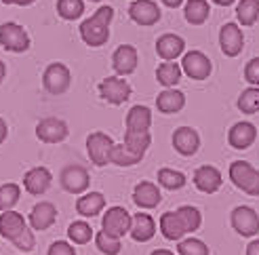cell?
I'll return each mask as SVG.
<instances>
[{"instance_id":"f1b7e54d","label":"cell","mask_w":259,"mask_h":255,"mask_svg":"<svg viewBox=\"0 0 259 255\" xmlns=\"http://www.w3.org/2000/svg\"><path fill=\"white\" fill-rule=\"evenodd\" d=\"M209 13H211V9H209V3H206V0H188L184 15H186L188 23L202 25L206 19H209Z\"/></svg>"},{"instance_id":"cb8c5ba5","label":"cell","mask_w":259,"mask_h":255,"mask_svg":"<svg viewBox=\"0 0 259 255\" xmlns=\"http://www.w3.org/2000/svg\"><path fill=\"white\" fill-rule=\"evenodd\" d=\"M103 209H106V196L101 192H84L76 200V211L82 218H97Z\"/></svg>"},{"instance_id":"7c38bea8","label":"cell","mask_w":259,"mask_h":255,"mask_svg":"<svg viewBox=\"0 0 259 255\" xmlns=\"http://www.w3.org/2000/svg\"><path fill=\"white\" fill-rule=\"evenodd\" d=\"M55 222H57V207L49 200H40L38 205H34L28 218V224L32 230H40V232L49 230Z\"/></svg>"},{"instance_id":"9a60e30c","label":"cell","mask_w":259,"mask_h":255,"mask_svg":"<svg viewBox=\"0 0 259 255\" xmlns=\"http://www.w3.org/2000/svg\"><path fill=\"white\" fill-rule=\"evenodd\" d=\"M137 49L133 45H120L112 55V68L118 76H128L137 70Z\"/></svg>"},{"instance_id":"603a6c76","label":"cell","mask_w":259,"mask_h":255,"mask_svg":"<svg viewBox=\"0 0 259 255\" xmlns=\"http://www.w3.org/2000/svg\"><path fill=\"white\" fill-rule=\"evenodd\" d=\"M186 49L184 38L177 36V34H164L156 40V53L158 57H162L164 61H173L177 59Z\"/></svg>"},{"instance_id":"7bdbcfd3","label":"cell","mask_w":259,"mask_h":255,"mask_svg":"<svg viewBox=\"0 0 259 255\" xmlns=\"http://www.w3.org/2000/svg\"><path fill=\"white\" fill-rule=\"evenodd\" d=\"M47 255H76V249L68 243V240H55V243L49 247Z\"/></svg>"},{"instance_id":"277c9868","label":"cell","mask_w":259,"mask_h":255,"mask_svg":"<svg viewBox=\"0 0 259 255\" xmlns=\"http://www.w3.org/2000/svg\"><path fill=\"white\" fill-rule=\"evenodd\" d=\"M72 84V72L66 63L53 61L49 63L45 74H42V87L51 95H63Z\"/></svg>"},{"instance_id":"60d3db41","label":"cell","mask_w":259,"mask_h":255,"mask_svg":"<svg viewBox=\"0 0 259 255\" xmlns=\"http://www.w3.org/2000/svg\"><path fill=\"white\" fill-rule=\"evenodd\" d=\"M13 245H15V249H19V251H23V253H28V251H32L34 249V245H36V236H34V230L30 226H25L23 228V232L13 240Z\"/></svg>"},{"instance_id":"ab89813d","label":"cell","mask_w":259,"mask_h":255,"mask_svg":"<svg viewBox=\"0 0 259 255\" xmlns=\"http://www.w3.org/2000/svg\"><path fill=\"white\" fill-rule=\"evenodd\" d=\"M177 253L179 255H209V247L200 238H184V240H179Z\"/></svg>"},{"instance_id":"30bf717a","label":"cell","mask_w":259,"mask_h":255,"mask_svg":"<svg viewBox=\"0 0 259 255\" xmlns=\"http://www.w3.org/2000/svg\"><path fill=\"white\" fill-rule=\"evenodd\" d=\"M211 70H213L211 61L202 51H190V53H186L184 59H181V72H186L194 80L209 78Z\"/></svg>"},{"instance_id":"b9f144b4","label":"cell","mask_w":259,"mask_h":255,"mask_svg":"<svg viewBox=\"0 0 259 255\" xmlns=\"http://www.w3.org/2000/svg\"><path fill=\"white\" fill-rule=\"evenodd\" d=\"M244 80L251 87H259V57H255L247 63V68H244Z\"/></svg>"},{"instance_id":"836d02e7","label":"cell","mask_w":259,"mask_h":255,"mask_svg":"<svg viewBox=\"0 0 259 255\" xmlns=\"http://www.w3.org/2000/svg\"><path fill=\"white\" fill-rule=\"evenodd\" d=\"M84 3L82 0H57V15L66 21H74L82 17Z\"/></svg>"},{"instance_id":"ac0fdd59","label":"cell","mask_w":259,"mask_h":255,"mask_svg":"<svg viewBox=\"0 0 259 255\" xmlns=\"http://www.w3.org/2000/svg\"><path fill=\"white\" fill-rule=\"evenodd\" d=\"M173 148L181 156H194L200 148V137L192 126H179L173 133Z\"/></svg>"},{"instance_id":"3957f363","label":"cell","mask_w":259,"mask_h":255,"mask_svg":"<svg viewBox=\"0 0 259 255\" xmlns=\"http://www.w3.org/2000/svg\"><path fill=\"white\" fill-rule=\"evenodd\" d=\"M230 180L236 188H240L242 192H247L249 196H259V171L251 167L249 162L236 160L230 164Z\"/></svg>"},{"instance_id":"d590c367","label":"cell","mask_w":259,"mask_h":255,"mask_svg":"<svg viewBox=\"0 0 259 255\" xmlns=\"http://www.w3.org/2000/svg\"><path fill=\"white\" fill-rule=\"evenodd\" d=\"M95 247H97L103 255H118L120 249H122L120 238H116V236H112V234H108V232H103V230H99V232L95 234Z\"/></svg>"},{"instance_id":"d6a6232c","label":"cell","mask_w":259,"mask_h":255,"mask_svg":"<svg viewBox=\"0 0 259 255\" xmlns=\"http://www.w3.org/2000/svg\"><path fill=\"white\" fill-rule=\"evenodd\" d=\"M21 198V186L19 184H3L0 186V211H11Z\"/></svg>"},{"instance_id":"681fc988","label":"cell","mask_w":259,"mask_h":255,"mask_svg":"<svg viewBox=\"0 0 259 255\" xmlns=\"http://www.w3.org/2000/svg\"><path fill=\"white\" fill-rule=\"evenodd\" d=\"M152 255H175V253L169 249H156V251H152Z\"/></svg>"},{"instance_id":"6da1fadb","label":"cell","mask_w":259,"mask_h":255,"mask_svg":"<svg viewBox=\"0 0 259 255\" xmlns=\"http://www.w3.org/2000/svg\"><path fill=\"white\" fill-rule=\"evenodd\" d=\"M114 19L112 7H99L89 19L80 23V38L89 47H103L110 38V23Z\"/></svg>"},{"instance_id":"f6af8a7d","label":"cell","mask_w":259,"mask_h":255,"mask_svg":"<svg viewBox=\"0 0 259 255\" xmlns=\"http://www.w3.org/2000/svg\"><path fill=\"white\" fill-rule=\"evenodd\" d=\"M3 5H17V7H30L34 5L36 0H0Z\"/></svg>"},{"instance_id":"2e32d148","label":"cell","mask_w":259,"mask_h":255,"mask_svg":"<svg viewBox=\"0 0 259 255\" xmlns=\"http://www.w3.org/2000/svg\"><path fill=\"white\" fill-rule=\"evenodd\" d=\"M244 45V36L242 30L236 23H226L222 30H219V47H222L224 55L228 57H236Z\"/></svg>"},{"instance_id":"52a82bcc","label":"cell","mask_w":259,"mask_h":255,"mask_svg":"<svg viewBox=\"0 0 259 255\" xmlns=\"http://www.w3.org/2000/svg\"><path fill=\"white\" fill-rule=\"evenodd\" d=\"M101 230L116 238H122L131 230V213L124 207H110L101 218Z\"/></svg>"},{"instance_id":"4fadbf2b","label":"cell","mask_w":259,"mask_h":255,"mask_svg":"<svg viewBox=\"0 0 259 255\" xmlns=\"http://www.w3.org/2000/svg\"><path fill=\"white\" fill-rule=\"evenodd\" d=\"M51 182H53V175L47 167H34L23 175V190L32 196H42L51 188Z\"/></svg>"},{"instance_id":"d6986e66","label":"cell","mask_w":259,"mask_h":255,"mask_svg":"<svg viewBox=\"0 0 259 255\" xmlns=\"http://www.w3.org/2000/svg\"><path fill=\"white\" fill-rule=\"evenodd\" d=\"M128 234L137 243H148L156 234V222L152 220L150 213H135L131 215V230H128Z\"/></svg>"},{"instance_id":"8d00e7d4","label":"cell","mask_w":259,"mask_h":255,"mask_svg":"<svg viewBox=\"0 0 259 255\" xmlns=\"http://www.w3.org/2000/svg\"><path fill=\"white\" fill-rule=\"evenodd\" d=\"M68 238L74 245H87L91 238H93V228H91L87 222H74L68 228Z\"/></svg>"},{"instance_id":"816d5d0a","label":"cell","mask_w":259,"mask_h":255,"mask_svg":"<svg viewBox=\"0 0 259 255\" xmlns=\"http://www.w3.org/2000/svg\"><path fill=\"white\" fill-rule=\"evenodd\" d=\"M91 3H101V0H91Z\"/></svg>"},{"instance_id":"e575fe53","label":"cell","mask_w":259,"mask_h":255,"mask_svg":"<svg viewBox=\"0 0 259 255\" xmlns=\"http://www.w3.org/2000/svg\"><path fill=\"white\" fill-rule=\"evenodd\" d=\"M236 106L244 114H255L259 112V87H249L240 93Z\"/></svg>"},{"instance_id":"f546056e","label":"cell","mask_w":259,"mask_h":255,"mask_svg":"<svg viewBox=\"0 0 259 255\" xmlns=\"http://www.w3.org/2000/svg\"><path fill=\"white\" fill-rule=\"evenodd\" d=\"M141 158L144 156L133 152L131 148H126L124 144H114L110 150V162L118 164V167H133V164H137Z\"/></svg>"},{"instance_id":"ffe728a7","label":"cell","mask_w":259,"mask_h":255,"mask_svg":"<svg viewBox=\"0 0 259 255\" xmlns=\"http://www.w3.org/2000/svg\"><path fill=\"white\" fill-rule=\"evenodd\" d=\"M160 200H162L160 190L152 182H139L133 190V202L139 209H154L160 205Z\"/></svg>"},{"instance_id":"4316f807","label":"cell","mask_w":259,"mask_h":255,"mask_svg":"<svg viewBox=\"0 0 259 255\" xmlns=\"http://www.w3.org/2000/svg\"><path fill=\"white\" fill-rule=\"evenodd\" d=\"M126 129L131 131H150L152 124V112L146 106H133L126 114Z\"/></svg>"},{"instance_id":"d4e9b609","label":"cell","mask_w":259,"mask_h":255,"mask_svg":"<svg viewBox=\"0 0 259 255\" xmlns=\"http://www.w3.org/2000/svg\"><path fill=\"white\" fill-rule=\"evenodd\" d=\"M160 232L166 240H181L184 234H188V228L177 211H169V213H162L160 218Z\"/></svg>"},{"instance_id":"83f0119b","label":"cell","mask_w":259,"mask_h":255,"mask_svg":"<svg viewBox=\"0 0 259 255\" xmlns=\"http://www.w3.org/2000/svg\"><path fill=\"white\" fill-rule=\"evenodd\" d=\"M156 80L166 89H175L181 80V66L177 61H162L156 70Z\"/></svg>"},{"instance_id":"ee69618b","label":"cell","mask_w":259,"mask_h":255,"mask_svg":"<svg viewBox=\"0 0 259 255\" xmlns=\"http://www.w3.org/2000/svg\"><path fill=\"white\" fill-rule=\"evenodd\" d=\"M7 137H9V124H7V120L3 116H0V146L7 142Z\"/></svg>"},{"instance_id":"8992f818","label":"cell","mask_w":259,"mask_h":255,"mask_svg":"<svg viewBox=\"0 0 259 255\" xmlns=\"http://www.w3.org/2000/svg\"><path fill=\"white\" fill-rule=\"evenodd\" d=\"M114 142L108 133L103 131H93L87 137V154L91 158V162L95 167H106L110 162V150H112Z\"/></svg>"},{"instance_id":"5b68a950","label":"cell","mask_w":259,"mask_h":255,"mask_svg":"<svg viewBox=\"0 0 259 255\" xmlns=\"http://www.w3.org/2000/svg\"><path fill=\"white\" fill-rule=\"evenodd\" d=\"M133 89L122 76H108L99 82V95L103 101H108L112 106H120L124 101H128Z\"/></svg>"},{"instance_id":"1f68e13d","label":"cell","mask_w":259,"mask_h":255,"mask_svg":"<svg viewBox=\"0 0 259 255\" xmlns=\"http://www.w3.org/2000/svg\"><path fill=\"white\" fill-rule=\"evenodd\" d=\"M236 17L244 28L253 25L259 19V0H240L236 7Z\"/></svg>"},{"instance_id":"7402d4cb","label":"cell","mask_w":259,"mask_h":255,"mask_svg":"<svg viewBox=\"0 0 259 255\" xmlns=\"http://www.w3.org/2000/svg\"><path fill=\"white\" fill-rule=\"evenodd\" d=\"M25 226H28V220H25L21 213L13 211V209L0 213V236L11 240V243L23 232Z\"/></svg>"},{"instance_id":"ba28073f","label":"cell","mask_w":259,"mask_h":255,"mask_svg":"<svg viewBox=\"0 0 259 255\" xmlns=\"http://www.w3.org/2000/svg\"><path fill=\"white\" fill-rule=\"evenodd\" d=\"M59 182H61L66 192H70L74 196H80L89 190L91 177H89V171L84 167H80V164H68V167L61 171Z\"/></svg>"},{"instance_id":"484cf974","label":"cell","mask_w":259,"mask_h":255,"mask_svg":"<svg viewBox=\"0 0 259 255\" xmlns=\"http://www.w3.org/2000/svg\"><path fill=\"white\" fill-rule=\"evenodd\" d=\"M156 106L162 114H177L186 106V95L177 89H164L156 97Z\"/></svg>"},{"instance_id":"7dc6e473","label":"cell","mask_w":259,"mask_h":255,"mask_svg":"<svg viewBox=\"0 0 259 255\" xmlns=\"http://www.w3.org/2000/svg\"><path fill=\"white\" fill-rule=\"evenodd\" d=\"M162 3H164L166 7H171V9H177L181 3H184V0H162Z\"/></svg>"},{"instance_id":"5bb4252c","label":"cell","mask_w":259,"mask_h":255,"mask_svg":"<svg viewBox=\"0 0 259 255\" xmlns=\"http://www.w3.org/2000/svg\"><path fill=\"white\" fill-rule=\"evenodd\" d=\"M224 184L222 171L217 167H211V164H202L194 171V186H196L200 192L204 194H215Z\"/></svg>"},{"instance_id":"f907efd6","label":"cell","mask_w":259,"mask_h":255,"mask_svg":"<svg viewBox=\"0 0 259 255\" xmlns=\"http://www.w3.org/2000/svg\"><path fill=\"white\" fill-rule=\"evenodd\" d=\"M215 5H219V7H230L232 3H234V0H213Z\"/></svg>"},{"instance_id":"e0dca14e","label":"cell","mask_w":259,"mask_h":255,"mask_svg":"<svg viewBox=\"0 0 259 255\" xmlns=\"http://www.w3.org/2000/svg\"><path fill=\"white\" fill-rule=\"evenodd\" d=\"M128 17L139 25H154L160 19V9L154 0H135L128 7Z\"/></svg>"},{"instance_id":"bcb514c9","label":"cell","mask_w":259,"mask_h":255,"mask_svg":"<svg viewBox=\"0 0 259 255\" xmlns=\"http://www.w3.org/2000/svg\"><path fill=\"white\" fill-rule=\"evenodd\" d=\"M247 255H259V240H251L247 247Z\"/></svg>"},{"instance_id":"74e56055","label":"cell","mask_w":259,"mask_h":255,"mask_svg":"<svg viewBox=\"0 0 259 255\" xmlns=\"http://www.w3.org/2000/svg\"><path fill=\"white\" fill-rule=\"evenodd\" d=\"M186 175L175 169H160L158 171V184L166 190H179L186 186Z\"/></svg>"},{"instance_id":"4dcf8cb0","label":"cell","mask_w":259,"mask_h":255,"mask_svg":"<svg viewBox=\"0 0 259 255\" xmlns=\"http://www.w3.org/2000/svg\"><path fill=\"white\" fill-rule=\"evenodd\" d=\"M150 144H152L150 131H131V129L124 131V146L131 148L133 152H137V154L144 156L150 148Z\"/></svg>"},{"instance_id":"9c48e42d","label":"cell","mask_w":259,"mask_h":255,"mask_svg":"<svg viewBox=\"0 0 259 255\" xmlns=\"http://www.w3.org/2000/svg\"><path fill=\"white\" fill-rule=\"evenodd\" d=\"M68 135H70V129L61 118L49 116L36 124V137L45 144H61L68 139Z\"/></svg>"},{"instance_id":"44dd1931","label":"cell","mask_w":259,"mask_h":255,"mask_svg":"<svg viewBox=\"0 0 259 255\" xmlns=\"http://www.w3.org/2000/svg\"><path fill=\"white\" fill-rule=\"evenodd\" d=\"M255 139H257V129H255V124H251V122H236L228 133L230 146L236 148V150L251 148L255 144Z\"/></svg>"},{"instance_id":"f35d334b","label":"cell","mask_w":259,"mask_h":255,"mask_svg":"<svg viewBox=\"0 0 259 255\" xmlns=\"http://www.w3.org/2000/svg\"><path fill=\"white\" fill-rule=\"evenodd\" d=\"M177 213L181 215V220H184L186 228H188V234L194 232V230H198L200 224H202V215L196 207H190V205H184V207H179Z\"/></svg>"},{"instance_id":"8fae6325","label":"cell","mask_w":259,"mask_h":255,"mask_svg":"<svg viewBox=\"0 0 259 255\" xmlns=\"http://www.w3.org/2000/svg\"><path fill=\"white\" fill-rule=\"evenodd\" d=\"M232 228L240 236H255L259 232V215L251 207H236L232 211Z\"/></svg>"},{"instance_id":"7a4b0ae2","label":"cell","mask_w":259,"mask_h":255,"mask_svg":"<svg viewBox=\"0 0 259 255\" xmlns=\"http://www.w3.org/2000/svg\"><path fill=\"white\" fill-rule=\"evenodd\" d=\"M30 45H32L30 34L25 32L23 25L15 21H7L0 25V47L5 51H9V53H25Z\"/></svg>"},{"instance_id":"c3c4849f","label":"cell","mask_w":259,"mask_h":255,"mask_svg":"<svg viewBox=\"0 0 259 255\" xmlns=\"http://www.w3.org/2000/svg\"><path fill=\"white\" fill-rule=\"evenodd\" d=\"M5 78H7V63L0 61V82H3Z\"/></svg>"}]
</instances>
